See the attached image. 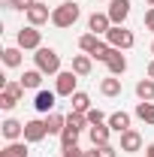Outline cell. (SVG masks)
<instances>
[{"label": "cell", "mask_w": 154, "mask_h": 157, "mask_svg": "<svg viewBox=\"0 0 154 157\" xmlns=\"http://www.w3.org/2000/svg\"><path fill=\"white\" fill-rule=\"evenodd\" d=\"M88 136H91V145H94V148H100V145H109V136H112V127H109V124H91Z\"/></svg>", "instance_id": "14"}, {"label": "cell", "mask_w": 154, "mask_h": 157, "mask_svg": "<svg viewBox=\"0 0 154 157\" xmlns=\"http://www.w3.org/2000/svg\"><path fill=\"white\" fill-rule=\"evenodd\" d=\"M106 67H109V76H124L127 73V58L121 55V48L112 52V58L106 60Z\"/></svg>", "instance_id": "17"}, {"label": "cell", "mask_w": 154, "mask_h": 157, "mask_svg": "<svg viewBox=\"0 0 154 157\" xmlns=\"http://www.w3.org/2000/svg\"><path fill=\"white\" fill-rule=\"evenodd\" d=\"M91 70H94V58L91 55H76L73 58V73L76 76H91Z\"/></svg>", "instance_id": "21"}, {"label": "cell", "mask_w": 154, "mask_h": 157, "mask_svg": "<svg viewBox=\"0 0 154 157\" xmlns=\"http://www.w3.org/2000/svg\"><path fill=\"white\" fill-rule=\"evenodd\" d=\"M142 21H145V27L154 33V6H151V9H145V18H142Z\"/></svg>", "instance_id": "33"}, {"label": "cell", "mask_w": 154, "mask_h": 157, "mask_svg": "<svg viewBox=\"0 0 154 157\" xmlns=\"http://www.w3.org/2000/svg\"><path fill=\"white\" fill-rule=\"evenodd\" d=\"M85 157H100V151H97V148H91V151H85Z\"/></svg>", "instance_id": "34"}, {"label": "cell", "mask_w": 154, "mask_h": 157, "mask_svg": "<svg viewBox=\"0 0 154 157\" xmlns=\"http://www.w3.org/2000/svg\"><path fill=\"white\" fill-rule=\"evenodd\" d=\"M15 45L24 48V52H37V48H42V33H39L33 24H27V27H21V30H18Z\"/></svg>", "instance_id": "5"}, {"label": "cell", "mask_w": 154, "mask_h": 157, "mask_svg": "<svg viewBox=\"0 0 154 157\" xmlns=\"http://www.w3.org/2000/svg\"><path fill=\"white\" fill-rule=\"evenodd\" d=\"M136 118L154 127V103H136Z\"/></svg>", "instance_id": "26"}, {"label": "cell", "mask_w": 154, "mask_h": 157, "mask_svg": "<svg viewBox=\"0 0 154 157\" xmlns=\"http://www.w3.org/2000/svg\"><path fill=\"white\" fill-rule=\"evenodd\" d=\"M145 157H154V142L148 145V148H145Z\"/></svg>", "instance_id": "35"}, {"label": "cell", "mask_w": 154, "mask_h": 157, "mask_svg": "<svg viewBox=\"0 0 154 157\" xmlns=\"http://www.w3.org/2000/svg\"><path fill=\"white\" fill-rule=\"evenodd\" d=\"M21 52H24V48H18V45L3 48V63H6V67H21Z\"/></svg>", "instance_id": "25"}, {"label": "cell", "mask_w": 154, "mask_h": 157, "mask_svg": "<svg viewBox=\"0 0 154 157\" xmlns=\"http://www.w3.org/2000/svg\"><path fill=\"white\" fill-rule=\"evenodd\" d=\"M79 15H82L79 3L67 0V3H60V6H55V9H52V24H55V27H60V30H67V27H73V24L79 21Z\"/></svg>", "instance_id": "1"}, {"label": "cell", "mask_w": 154, "mask_h": 157, "mask_svg": "<svg viewBox=\"0 0 154 157\" xmlns=\"http://www.w3.org/2000/svg\"><path fill=\"white\" fill-rule=\"evenodd\" d=\"M67 124L76 127V130H91V124H88V115H85V112H70V115H67Z\"/></svg>", "instance_id": "27"}, {"label": "cell", "mask_w": 154, "mask_h": 157, "mask_svg": "<svg viewBox=\"0 0 154 157\" xmlns=\"http://www.w3.org/2000/svg\"><path fill=\"white\" fill-rule=\"evenodd\" d=\"M45 127H48V136H60L67 127V118L60 112H52V115H45Z\"/></svg>", "instance_id": "22"}, {"label": "cell", "mask_w": 154, "mask_h": 157, "mask_svg": "<svg viewBox=\"0 0 154 157\" xmlns=\"http://www.w3.org/2000/svg\"><path fill=\"white\" fill-rule=\"evenodd\" d=\"M136 97H139V103H154V78L136 82Z\"/></svg>", "instance_id": "19"}, {"label": "cell", "mask_w": 154, "mask_h": 157, "mask_svg": "<svg viewBox=\"0 0 154 157\" xmlns=\"http://www.w3.org/2000/svg\"><path fill=\"white\" fill-rule=\"evenodd\" d=\"M148 78H154V60L148 63Z\"/></svg>", "instance_id": "36"}, {"label": "cell", "mask_w": 154, "mask_h": 157, "mask_svg": "<svg viewBox=\"0 0 154 157\" xmlns=\"http://www.w3.org/2000/svg\"><path fill=\"white\" fill-rule=\"evenodd\" d=\"M79 136H82V130H76V127H64V133H60V145H79Z\"/></svg>", "instance_id": "28"}, {"label": "cell", "mask_w": 154, "mask_h": 157, "mask_svg": "<svg viewBox=\"0 0 154 157\" xmlns=\"http://www.w3.org/2000/svg\"><path fill=\"white\" fill-rule=\"evenodd\" d=\"M60 157H85V151H82L79 145H64V148H60Z\"/></svg>", "instance_id": "31"}, {"label": "cell", "mask_w": 154, "mask_h": 157, "mask_svg": "<svg viewBox=\"0 0 154 157\" xmlns=\"http://www.w3.org/2000/svg\"><path fill=\"white\" fill-rule=\"evenodd\" d=\"M85 115H88V124H106V121H109V115L100 112V109H88Z\"/></svg>", "instance_id": "29"}, {"label": "cell", "mask_w": 154, "mask_h": 157, "mask_svg": "<svg viewBox=\"0 0 154 157\" xmlns=\"http://www.w3.org/2000/svg\"><path fill=\"white\" fill-rule=\"evenodd\" d=\"M70 103H73V112H88V109H94V106H91V97H88L85 91H76V94L70 97Z\"/></svg>", "instance_id": "24"}, {"label": "cell", "mask_w": 154, "mask_h": 157, "mask_svg": "<svg viewBox=\"0 0 154 157\" xmlns=\"http://www.w3.org/2000/svg\"><path fill=\"white\" fill-rule=\"evenodd\" d=\"M100 94H103V97H121V78L118 76H106L100 82Z\"/></svg>", "instance_id": "20"}, {"label": "cell", "mask_w": 154, "mask_h": 157, "mask_svg": "<svg viewBox=\"0 0 154 157\" xmlns=\"http://www.w3.org/2000/svg\"><path fill=\"white\" fill-rule=\"evenodd\" d=\"M33 63H37V70H42L45 76H58V73H60V55L55 52V48H48V45L37 48Z\"/></svg>", "instance_id": "2"}, {"label": "cell", "mask_w": 154, "mask_h": 157, "mask_svg": "<svg viewBox=\"0 0 154 157\" xmlns=\"http://www.w3.org/2000/svg\"><path fill=\"white\" fill-rule=\"evenodd\" d=\"M33 3H37V0H6V6H9V9H18V12H27Z\"/></svg>", "instance_id": "30"}, {"label": "cell", "mask_w": 154, "mask_h": 157, "mask_svg": "<svg viewBox=\"0 0 154 157\" xmlns=\"http://www.w3.org/2000/svg\"><path fill=\"white\" fill-rule=\"evenodd\" d=\"M27 145L30 142H6V148L0 151V157H30V151H27Z\"/></svg>", "instance_id": "23"}, {"label": "cell", "mask_w": 154, "mask_h": 157, "mask_svg": "<svg viewBox=\"0 0 154 157\" xmlns=\"http://www.w3.org/2000/svg\"><path fill=\"white\" fill-rule=\"evenodd\" d=\"M0 133H3L6 142H18V139H24V124L15 121V118H6V121L0 124Z\"/></svg>", "instance_id": "13"}, {"label": "cell", "mask_w": 154, "mask_h": 157, "mask_svg": "<svg viewBox=\"0 0 154 157\" xmlns=\"http://www.w3.org/2000/svg\"><path fill=\"white\" fill-rule=\"evenodd\" d=\"M106 124L112 127V133H118V136H121L124 130H130V115H127L124 109H121V112H112V115H109V121H106Z\"/></svg>", "instance_id": "16"}, {"label": "cell", "mask_w": 154, "mask_h": 157, "mask_svg": "<svg viewBox=\"0 0 154 157\" xmlns=\"http://www.w3.org/2000/svg\"><path fill=\"white\" fill-rule=\"evenodd\" d=\"M24 15H27V24H33V27L45 24V21H52V12H48V3H45V0H37Z\"/></svg>", "instance_id": "9"}, {"label": "cell", "mask_w": 154, "mask_h": 157, "mask_svg": "<svg viewBox=\"0 0 154 157\" xmlns=\"http://www.w3.org/2000/svg\"><path fill=\"white\" fill-rule=\"evenodd\" d=\"M100 45H106V39H100L97 33H82V36H79V48H82L85 55H94Z\"/></svg>", "instance_id": "18"}, {"label": "cell", "mask_w": 154, "mask_h": 157, "mask_svg": "<svg viewBox=\"0 0 154 157\" xmlns=\"http://www.w3.org/2000/svg\"><path fill=\"white\" fill-rule=\"evenodd\" d=\"M42 76H45V73L33 67V70H24V76H21L18 82L24 85V91H39V88H42Z\"/></svg>", "instance_id": "15"}, {"label": "cell", "mask_w": 154, "mask_h": 157, "mask_svg": "<svg viewBox=\"0 0 154 157\" xmlns=\"http://www.w3.org/2000/svg\"><path fill=\"white\" fill-rule=\"evenodd\" d=\"M21 97H24V85L15 82V78H6L3 88H0V109H3V112H12V109L18 106Z\"/></svg>", "instance_id": "3"}, {"label": "cell", "mask_w": 154, "mask_h": 157, "mask_svg": "<svg viewBox=\"0 0 154 157\" xmlns=\"http://www.w3.org/2000/svg\"><path fill=\"white\" fill-rule=\"evenodd\" d=\"M151 55H154V42H151Z\"/></svg>", "instance_id": "38"}, {"label": "cell", "mask_w": 154, "mask_h": 157, "mask_svg": "<svg viewBox=\"0 0 154 157\" xmlns=\"http://www.w3.org/2000/svg\"><path fill=\"white\" fill-rule=\"evenodd\" d=\"M45 136H48V127H45V118H33V121H27V124H24V142L37 145V142H42Z\"/></svg>", "instance_id": "8"}, {"label": "cell", "mask_w": 154, "mask_h": 157, "mask_svg": "<svg viewBox=\"0 0 154 157\" xmlns=\"http://www.w3.org/2000/svg\"><path fill=\"white\" fill-rule=\"evenodd\" d=\"M106 42H109L112 48L127 52V48H133V45H136V36H133V30H127L124 24H112V30L106 33Z\"/></svg>", "instance_id": "4"}, {"label": "cell", "mask_w": 154, "mask_h": 157, "mask_svg": "<svg viewBox=\"0 0 154 157\" xmlns=\"http://www.w3.org/2000/svg\"><path fill=\"white\" fill-rule=\"evenodd\" d=\"M76 82H79V76L73 70H60L58 76H55V91H58V97H73V94H76Z\"/></svg>", "instance_id": "6"}, {"label": "cell", "mask_w": 154, "mask_h": 157, "mask_svg": "<svg viewBox=\"0 0 154 157\" xmlns=\"http://www.w3.org/2000/svg\"><path fill=\"white\" fill-rule=\"evenodd\" d=\"M88 30L97 33V36H106V33L112 30V18H109V12H94V15L88 18Z\"/></svg>", "instance_id": "12"}, {"label": "cell", "mask_w": 154, "mask_h": 157, "mask_svg": "<svg viewBox=\"0 0 154 157\" xmlns=\"http://www.w3.org/2000/svg\"><path fill=\"white\" fill-rule=\"evenodd\" d=\"M118 148L124 151V154H136V151H142V136H139V130H124L121 133V142H118Z\"/></svg>", "instance_id": "11"}, {"label": "cell", "mask_w": 154, "mask_h": 157, "mask_svg": "<svg viewBox=\"0 0 154 157\" xmlns=\"http://www.w3.org/2000/svg\"><path fill=\"white\" fill-rule=\"evenodd\" d=\"M130 0H109V18H112V24H124V21L130 18Z\"/></svg>", "instance_id": "10"}, {"label": "cell", "mask_w": 154, "mask_h": 157, "mask_svg": "<svg viewBox=\"0 0 154 157\" xmlns=\"http://www.w3.org/2000/svg\"><path fill=\"white\" fill-rule=\"evenodd\" d=\"M97 151H100V157H118V151H121V148H115V145H100Z\"/></svg>", "instance_id": "32"}, {"label": "cell", "mask_w": 154, "mask_h": 157, "mask_svg": "<svg viewBox=\"0 0 154 157\" xmlns=\"http://www.w3.org/2000/svg\"><path fill=\"white\" fill-rule=\"evenodd\" d=\"M55 100H58V91H45V88H39L37 97H33V109H37L39 115H52L55 106H58Z\"/></svg>", "instance_id": "7"}, {"label": "cell", "mask_w": 154, "mask_h": 157, "mask_svg": "<svg viewBox=\"0 0 154 157\" xmlns=\"http://www.w3.org/2000/svg\"><path fill=\"white\" fill-rule=\"evenodd\" d=\"M145 3H148V6H154V0H145Z\"/></svg>", "instance_id": "37"}]
</instances>
